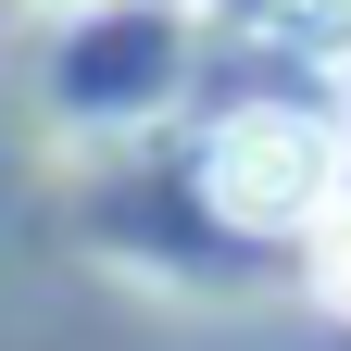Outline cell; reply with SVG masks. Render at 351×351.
I'll return each mask as SVG.
<instances>
[{
    "label": "cell",
    "instance_id": "cell-1",
    "mask_svg": "<svg viewBox=\"0 0 351 351\" xmlns=\"http://www.w3.org/2000/svg\"><path fill=\"white\" fill-rule=\"evenodd\" d=\"M201 189L226 201L239 226H314V213L339 201V125L301 113V101H251V113L213 125Z\"/></svg>",
    "mask_w": 351,
    "mask_h": 351
},
{
    "label": "cell",
    "instance_id": "cell-2",
    "mask_svg": "<svg viewBox=\"0 0 351 351\" xmlns=\"http://www.w3.org/2000/svg\"><path fill=\"white\" fill-rule=\"evenodd\" d=\"M226 13H239L251 38H276V51H326V63H351V0H226Z\"/></svg>",
    "mask_w": 351,
    "mask_h": 351
},
{
    "label": "cell",
    "instance_id": "cell-3",
    "mask_svg": "<svg viewBox=\"0 0 351 351\" xmlns=\"http://www.w3.org/2000/svg\"><path fill=\"white\" fill-rule=\"evenodd\" d=\"M314 289L351 314V201H326V213H314Z\"/></svg>",
    "mask_w": 351,
    "mask_h": 351
},
{
    "label": "cell",
    "instance_id": "cell-4",
    "mask_svg": "<svg viewBox=\"0 0 351 351\" xmlns=\"http://www.w3.org/2000/svg\"><path fill=\"white\" fill-rule=\"evenodd\" d=\"M38 13H88V0H38Z\"/></svg>",
    "mask_w": 351,
    "mask_h": 351
}]
</instances>
